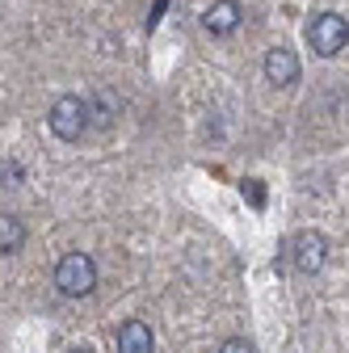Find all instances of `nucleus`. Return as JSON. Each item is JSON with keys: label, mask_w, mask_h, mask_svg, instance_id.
I'll use <instances>...</instances> for the list:
<instances>
[{"label": "nucleus", "mask_w": 349, "mask_h": 353, "mask_svg": "<svg viewBox=\"0 0 349 353\" xmlns=\"http://www.w3.org/2000/svg\"><path fill=\"white\" fill-rule=\"evenodd\" d=\"M21 244H26V223L17 214L0 210V252H17Z\"/></svg>", "instance_id": "8"}, {"label": "nucleus", "mask_w": 349, "mask_h": 353, "mask_svg": "<svg viewBox=\"0 0 349 353\" xmlns=\"http://www.w3.org/2000/svg\"><path fill=\"white\" fill-rule=\"evenodd\" d=\"M266 80L278 88H290L299 80V55L290 47H270L266 51Z\"/></svg>", "instance_id": "5"}, {"label": "nucleus", "mask_w": 349, "mask_h": 353, "mask_svg": "<svg viewBox=\"0 0 349 353\" xmlns=\"http://www.w3.org/2000/svg\"><path fill=\"white\" fill-rule=\"evenodd\" d=\"M47 126H51V135L55 139H63V143H76L84 130H89V101H80V97H72V93H63L55 105H51V114H47Z\"/></svg>", "instance_id": "2"}, {"label": "nucleus", "mask_w": 349, "mask_h": 353, "mask_svg": "<svg viewBox=\"0 0 349 353\" xmlns=\"http://www.w3.org/2000/svg\"><path fill=\"white\" fill-rule=\"evenodd\" d=\"M156 349V336L143 320H126L118 328V353H152Z\"/></svg>", "instance_id": "7"}, {"label": "nucleus", "mask_w": 349, "mask_h": 353, "mask_svg": "<svg viewBox=\"0 0 349 353\" xmlns=\"http://www.w3.org/2000/svg\"><path fill=\"white\" fill-rule=\"evenodd\" d=\"M308 42H312V51L332 59L349 47V21L341 13H316L312 26H308Z\"/></svg>", "instance_id": "3"}, {"label": "nucleus", "mask_w": 349, "mask_h": 353, "mask_svg": "<svg viewBox=\"0 0 349 353\" xmlns=\"http://www.w3.org/2000/svg\"><path fill=\"white\" fill-rule=\"evenodd\" d=\"M219 353H257V349H252V341L232 336V341H223V345H219Z\"/></svg>", "instance_id": "9"}, {"label": "nucleus", "mask_w": 349, "mask_h": 353, "mask_svg": "<svg viewBox=\"0 0 349 353\" xmlns=\"http://www.w3.org/2000/svg\"><path fill=\"white\" fill-rule=\"evenodd\" d=\"M328 261V240L320 232H303L295 236V270L299 274H320Z\"/></svg>", "instance_id": "4"}, {"label": "nucleus", "mask_w": 349, "mask_h": 353, "mask_svg": "<svg viewBox=\"0 0 349 353\" xmlns=\"http://www.w3.org/2000/svg\"><path fill=\"white\" fill-rule=\"evenodd\" d=\"M240 17H244V9L236 0H215V5H206V13H202V26L210 34H232L240 26Z\"/></svg>", "instance_id": "6"}, {"label": "nucleus", "mask_w": 349, "mask_h": 353, "mask_svg": "<svg viewBox=\"0 0 349 353\" xmlns=\"http://www.w3.org/2000/svg\"><path fill=\"white\" fill-rule=\"evenodd\" d=\"M68 353H93V349H89V345H72Z\"/></svg>", "instance_id": "10"}, {"label": "nucleus", "mask_w": 349, "mask_h": 353, "mask_svg": "<svg viewBox=\"0 0 349 353\" xmlns=\"http://www.w3.org/2000/svg\"><path fill=\"white\" fill-rule=\"evenodd\" d=\"M55 286H59L63 299L93 294V286H97V261L89 252H68V256H59V265H55Z\"/></svg>", "instance_id": "1"}]
</instances>
